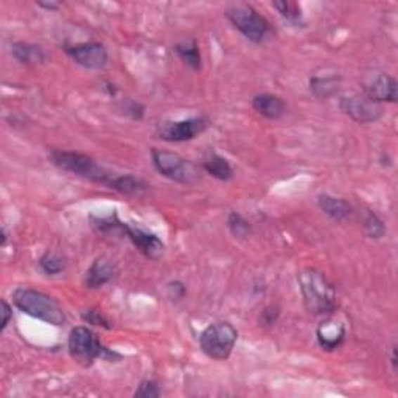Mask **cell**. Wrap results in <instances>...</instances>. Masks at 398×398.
<instances>
[{
	"mask_svg": "<svg viewBox=\"0 0 398 398\" xmlns=\"http://www.w3.org/2000/svg\"><path fill=\"white\" fill-rule=\"evenodd\" d=\"M363 95L375 103H395L398 98V83L389 73L371 70L361 79Z\"/></svg>",
	"mask_w": 398,
	"mask_h": 398,
	"instance_id": "ba28073f",
	"label": "cell"
},
{
	"mask_svg": "<svg viewBox=\"0 0 398 398\" xmlns=\"http://www.w3.org/2000/svg\"><path fill=\"white\" fill-rule=\"evenodd\" d=\"M226 18L250 42L260 44L269 33V24L252 5L237 2L227 6Z\"/></svg>",
	"mask_w": 398,
	"mask_h": 398,
	"instance_id": "5b68a950",
	"label": "cell"
},
{
	"mask_svg": "<svg viewBox=\"0 0 398 398\" xmlns=\"http://www.w3.org/2000/svg\"><path fill=\"white\" fill-rule=\"evenodd\" d=\"M339 108L352 120L363 124L378 122L383 115V108L380 106V103L372 101L363 94H353L342 97L339 100Z\"/></svg>",
	"mask_w": 398,
	"mask_h": 398,
	"instance_id": "30bf717a",
	"label": "cell"
},
{
	"mask_svg": "<svg viewBox=\"0 0 398 398\" xmlns=\"http://www.w3.org/2000/svg\"><path fill=\"white\" fill-rule=\"evenodd\" d=\"M11 319V307L6 304V300H2V326H0V330H5L6 326L10 323Z\"/></svg>",
	"mask_w": 398,
	"mask_h": 398,
	"instance_id": "4dcf8cb0",
	"label": "cell"
},
{
	"mask_svg": "<svg viewBox=\"0 0 398 398\" xmlns=\"http://www.w3.org/2000/svg\"><path fill=\"white\" fill-rule=\"evenodd\" d=\"M176 53L179 55L181 60L186 63L188 68H191L193 70H198L201 68V53H199V47L196 41L188 39V41H182L179 44H176Z\"/></svg>",
	"mask_w": 398,
	"mask_h": 398,
	"instance_id": "ffe728a7",
	"label": "cell"
},
{
	"mask_svg": "<svg viewBox=\"0 0 398 398\" xmlns=\"http://www.w3.org/2000/svg\"><path fill=\"white\" fill-rule=\"evenodd\" d=\"M203 167L213 178L219 181H229L233 178V168L224 158L218 156L215 153H210L203 160Z\"/></svg>",
	"mask_w": 398,
	"mask_h": 398,
	"instance_id": "ac0fdd59",
	"label": "cell"
},
{
	"mask_svg": "<svg viewBox=\"0 0 398 398\" xmlns=\"http://www.w3.org/2000/svg\"><path fill=\"white\" fill-rule=\"evenodd\" d=\"M318 204H319V209L326 213L327 217L338 221V223L349 221L353 218V215H355V209H353L352 205L342 198L321 195L318 198Z\"/></svg>",
	"mask_w": 398,
	"mask_h": 398,
	"instance_id": "9a60e30c",
	"label": "cell"
},
{
	"mask_svg": "<svg viewBox=\"0 0 398 398\" xmlns=\"http://www.w3.org/2000/svg\"><path fill=\"white\" fill-rule=\"evenodd\" d=\"M83 319L86 322L92 323V326H98V327H105V328H110L108 319L103 316L97 309H87V312L83 314Z\"/></svg>",
	"mask_w": 398,
	"mask_h": 398,
	"instance_id": "83f0119b",
	"label": "cell"
},
{
	"mask_svg": "<svg viewBox=\"0 0 398 398\" xmlns=\"http://www.w3.org/2000/svg\"><path fill=\"white\" fill-rule=\"evenodd\" d=\"M361 226H363V231L368 238L378 240L386 233V227L383 224V221L372 210L366 209L364 212H361Z\"/></svg>",
	"mask_w": 398,
	"mask_h": 398,
	"instance_id": "7402d4cb",
	"label": "cell"
},
{
	"mask_svg": "<svg viewBox=\"0 0 398 398\" xmlns=\"http://www.w3.org/2000/svg\"><path fill=\"white\" fill-rule=\"evenodd\" d=\"M159 395H160V390H159L158 383L153 380H143L134 392V397H139V398H158Z\"/></svg>",
	"mask_w": 398,
	"mask_h": 398,
	"instance_id": "484cf974",
	"label": "cell"
},
{
	"mask_svg": "<svg viewBox=\"0 0 398 398\" xmlns=\"http://www.w3.org/2000/svg\"><path fill=\"white\" fill-rule=\"evenodd\" d=\"M68 55L84 69L100 70L108 64V50L100 42H83L68 47Z\"/></svg>",
	"mask_w": 398,
	"mask_h": 398,
	"instance_id": "8fae6325",
	"label": "cell"
},
{
	"mask_svg": "<svg viewBox=\"0 0 398 398\" xmlns=\"http://www.w3.org/2000/svg\"><path fill=\"white\" fill-rule=\"evenodd\" d=\"M123 113L129 115L131 119H134V120H140L143 117V113H145V109L143 106L140 105V103L134 101V100H127L123 103Z\"/></svg>",
	"mask_w": 398,
	"mask_h": 398,
	"instance_id": "4316f807",
	"label": "cell"
},
{
	"mask_svg": "<svg viewBox=\"0 0 398 398\" xmlns=\"http://www.w3.org/2000/svg\"><path fill=\"white\" fill-rule=\"evenodd\" d=\"M209 128V120L204 117L179 122H164L158 127V136L165 142H187L193 140Z\"/></svg>",
	"mask_w": 398,
	"mask_h": 398,
	"instance_id": "9c48e42d",
	"label": "cell"
},
{
	"mask_svg": "<svg viewBox=\"0 0 398 398\" xmlns=\"http://www.w3.org/2000/svg\"><path fill=\"white\" fill-rule=\"evenodd\" d=\"M277 316H278V308H276V307L264 308V312L262 314V322L267 323V326H271V323L276 322Z\"/></svg>",
	"mask_w": 398,
	"mask_h": 398,
	"instance_id": "f546056e",
	"label": "cell"
},
{
	"mask_svg": "<svg viewBox=\"0 0 398 398\" xmlns=\"http://www.w3.org/2000/svg\"><path fill=\"white\" fill-rule=\"evenodd\" d=\"M13 304L24 314L50 323V326L61 327L65 323V314L60 304L53 297L41 291L32 288H18L13 293Z\"/></svg>",
	"mask_w": 398,
	"mask_h": 398,
	"instance_id": "7a4b0ae2",
	"label": "cell"
},
{
	"mask_svg": "<svg viewBox=\"0 0 398 398\" xmlns=\"http://www.w3.org/2000/svg\"><path fill=\"white\" fill-rule=\"evenodd\" d=\"M392 364H394V371H397V347L392 349Z\"/></svg>",
	"mask_w": 398,
	"mask_h": 398,
	"instance_id": "d6a6232c",
	"label": "cell"
},
{
	"mask_svg": "<svg viewBox=\"0 0 398 398\" xmlns=\"http://www.w3.org/2000/svg\"><path fill=\"white\" fill-rule=\"evenodd\" d=\"M167 293L169 299L179 300L184 297V294H186V286H184L181 282H172L167 285Z\"/></svg>",
	"mask_w": 398,
	"mask_h": 398,
	"instance_id": "f1b7e54d",
	"label": "cell"
},
{
	"mask_svg": "<svg viewBox=\"0 0 398 398\" xmlns=\"http://www.w3.org/2000/svg\"><path fill=\"white\" fill-rule=\"evenodd\" d=\"M272 6L280 13V16L285 18L286 20H290V22H296L300 20L302 18V13H300V8L297 6V4H293V2H274L272 4Z\"/></svg>",
	"mask_w": 398,
	"mask_h": 398,
	"instance_id": "d4e9b609",
	"label": "cell"
},
{
	"mask_svg": "<svg viewBox=\"0 0 398 398\" xmlns=\"http://www.w3.org/2000/svg\"><path fill=\"white\" fill-rule=\"evenodd\" d=\"M339 86L338 78L333 77H313L309 79V89L319 98H328L331 95L336 94Z\"/></svg>",
	"mask_w": 398,
	"mask_h": 398,
	"instance_id": "44dd1931",
	"label": "cell"
},
{
	"mask_svg": "<svg viewBox=\"0 0 398 398\" xmlns=\"http://www.w3.org/2000/svg\"><path fill=\"white\" fill-rule=\"evenodd\" d=\"M39 268L46 272L47 276H56L61 274L65 269V262L61 255H58L56 252H46L39 259Z\"/></svg>",
	"mask_w": 398,
	"mask_h": 398,
	"instance_id": "603a6c76",
	"label": "cell"
},
{
	"mask_svg": "<svg viewBox=\"0 0 398 398\" xmlns=\"http://www.w3.org/2000/svg\"><path fill=\"white\" fill-rule=\"evenodd\" d=\"M38 6H41V8H46V10H58V8H60V4H56V2H38Z\"/></svg>",
	"mask_w": 398,
	"mask_h": 398,
	"instance_id": "1f68e13d",
	"label": "cell"
},
{
	"mask_svg": "<svg viewBox=\"0 0 398 398\" xmlns=\"http://www.w3.org/2000/svg\"><path fill=\"white\" fill-rule=\"evenodd\" d=\"M318 336V342L323 350H336L339 345L342 344L345 338V327L342 322H338L335 319L323 321L316 331Z\"/></svg>",
	"mask_w": 398,
	"mask_h": 398,
	"instance_id": "4fadbf2b",
	"label": "cell"
},
{
	"mask_svg": "<svg viewBox=\"0 0 398 398\" xmlns=\"http://www.w3.org/2000/svg\"><path fill=\"white\" fill-rule=\"evenodd\" d=\"M50 160L51 164L64 169V172L73 173L79 176V178L89 179L92 182L103 184V186H108L114 176L98 165L92 158L75 151L53 150L50 153Z\"/></svg>",
	"mask_w": 398,
	"mask_h": 398,
	"instance_id": "3957f363",
	"label": "cell"
},
{
	"mask_svg": "<svg viewBox=\"0 0 398 398\" xmlns=\"http://www.w3.org/2000/svg\"><path fill=\"white\" fill-rule=\"evenodd\" d=\"M68 347L70 357L77 361V363L83 366H91L95 359H114L120 358L115 352H110L103 345L98 338L95 336L92 330L87 327H75L72 328L68 341Z\"/></svg>",
	"mask_w": 398,
	"mask_h": 398,
	"instance_id": "277c9868",
	"label": "cell"
},
{
	"mask_svg": "<svg viewBox=\"0 0 398 398\" xmlns=\"http://www.w3.org/2000/svg\"><path fill=\"white\" fill-rule=\"evenodd\" d=\"M238 339V331L229 322H215L199 336L201 350L212 359L224 361L232 355Z\"/></svg>",
	"mask_w": 398,
	"mask_h": 398,
	"instance_id": "8992f818",
	"label": "cell"
},
{
	"mask_svg": "<svg viewBox=\"0 0 398 398\" xmlns=\"http://www.w3.org/2000/svg\"><path fill=\"white\" fill-rule=\"evenodd\" d=\"M151 158L158 172L168 179L188 184L191 181H195L196 178L195 167L191 165L188 160L182 159L179 154L154 148L151 153Z\"/></svg>",
	"mask_w": 398,
	"mask_h": 398,
	"instance_id": "52a82bcc",
	"label": "cell"
},
{
	"mask_svg": "<svg viewBox=\"0 0 398 398\" xmlns=\"http://www.w3.org/2000/svg\"><path fill=\"white\" fill-rule=\"evenodd\" d=\"M108 187L123 195H134L145 188V184L132 174H114Z\"/></svg>",
	"mask_w": 398,
	"mask_h": 398,
	"instance_id": "d6986e66",
	"label": "cell"
},
{
	"mask_svg": "<svg viewBox=\"0 0 398 398\" xmlns=\"http://www.w3.org/2000/svg\"><path fill=\"white\" fill-rule=\"evenodd\" d=\"M252 108L259 113L260 115L267 117L271 120H277L280 117H283L286 113V105L285 101L272 94H260L255 95L252 100Z\"/></svg>",
	"mask_w": 398,
	"mask_h": 398,
	"instance_id": "2e32d148",
	"label": "cell"
},
{
	"mask_svg": "<svg viewBox=\"0 0 398 398\" xmlns=\"http://www.w3.org/2000/svg\"><path fill=\"white\" fill-rule=\"evenodd\" d=\"M299 288L304 304L312 314L326 316L336 309V291L322 271L305 268L299 272Z\"/></svg>",
	"mask_w": 398,
	"mask_h": 398,
	"instance_id": "6da1fadb",
	"label": "cell"
},
{
	"mask_svg": "<svg viewBox=\"0 0 398 398\" xmlns=\"http://www.w3.org/2000/svg\"><path fill=\"white\" fill-rule=\"evenodd\" d=\"M114 274L115 268L114 264L110 263V260H108L106 257H98V259L91 264L89 269L86 271L84 283L87 288L97 290L101 288L103 285L109 283L110 280L114 278Z\"/></svg>",
	"mask_w": 398,
	"mask_h": 398,
	"instance_id": "5bb4252c",
	"label": "cell"
},
{
	"mask_svg": "<svg viewBox=\"0 0 398 398\" xmlns=\"http://www.w3.org/2000/svg\"><path fill=\"white\" fill-rule=\"evenodd\" d=\"M13 56L22 64H44L47 61V53L44 49L28 42H14L11 46Z\"/></svg>",
	"mask_w": 398,
	"mask_h": 398,
	"instance_id": "e0dca14e",
	"label": "cell"
},
{
	"mask_svg": "<svg viewBox=\"0 0 398 398\" xmlns=\"http://www.w3.org/2000/svg\"><path fill=\"white\" fill-rule=\"evenodd\" d=\"M124 235H127L132 245H134L146 259L158 260L164 255L165 245L159 240L158 235L127 223H124Z\"/></svg>",
	"mask_w": 398,
	"mask_h": 398,
	"instance_id": "7c38bea8",
	"label": "cell"
},
{
	"mask_svg": "<svg viewBox=\"0 0 398 398\" xmlns=\"http://www.w3.org/2000/svg\"><path fill=\"white\" fill-rule=\"evenodd\" d=\"M227 227H229L233 237L237 238H246L250 232V224L238 212L229 213V217H227Z\"/></svg>",
	"mask_w": 398,
	"mask_h": 398,
	"instance_id": "cb8c5ba5",
	"label": "cell"
}]
</instances>
